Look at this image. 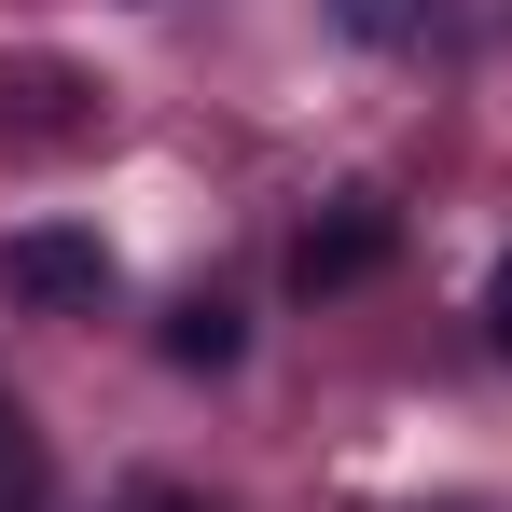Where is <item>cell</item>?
Listing matches in <instances>:
<instances>
[{
    "mask_svg": "<svg viewBox=\"0 0 512 512\" xmlns=\"http://www.w3.org/2000/svg\"><path fill=\"white\" fill-rule=\"evenodd\" d=\"M111 291V250H97L84 222H28V236H0V305H97Z\"/></svg>",
    "mask_w": 512,
    "mask_h": 512,
    "instance_id": "6da1fadb",
    "label": "cell"
},
{
    "mask_svg": "<svg viewBox=\"0 0 512 512\" xmlns=\"http://www.w3.org/2000/svg\"><path fill=\"white\" fill-rule=\"evenodd\" d=\"M388 236H402V222H388L374 194H346L333 222H305V236H291V291H360V277L388 263Z\"/></svg>",
    "mask_w": 512,
    "mask_h": 512,
    "instance_id": "7a4b0ae2",
    "label": "cell"
},
{
    "mask_svg": "<svg viewBox=\"0 0 512 512\" xmlns=\"http://www.w3.org/2000/svg\"><path fill=\"white\" fill-rule=\"evenodd\" d=\"M236 346H250V333H236V305H222V291L167 305V360H180V374H236Z\"/></svg>",
    "mask_w": 512,
    "mask_h": 512,
    "instance_id": "3957f363",
    "label": "cell"
},
{
    "mask_svg": "<svg viewBox=\"0 0 512 512\" xmlns=\"http://www.w3.org/2000/svg\"><path fill=\"white\" fill-rule=\"evenodd\" d=\"M346 28H360V42H402V28H416V0H346Z\"/></svg>",
    "mask_w": 512,
    "mask_h": 512,
    "instance_id": "277c9868",
    "label": "cell"
},
{
    "mask_svg": "<svg viewBox=\"0 0 512 512\" xmlns=\"http://www.w3.org/2000/svg\"><path fill=\"white\" fill-rule=\"evenodd\" d=\"M485 333H499V360H512V263L485 277Z\"/></svg>",
    "mask_w": 512,
    "mask_h": 512,
    "instance_id": "5b68a950",
    "label": "cell"
}]
</instances>
